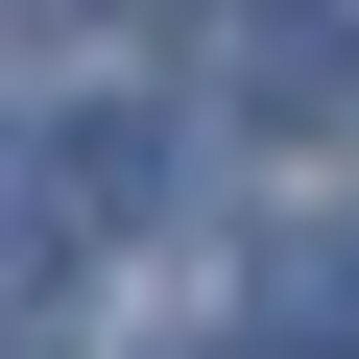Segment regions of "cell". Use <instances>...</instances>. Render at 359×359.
<instances>
[{"mask_svg": "<svg viewBox=\"0 0 359 359\" xmlns=\"http://www.w3.org/2000/svg\"><path fill=\"white\" fill-rule=\"evenodd\" d=\"M216 96H240L264 144H359V0H240Z\"/></svg>", "mask_w": 359, "mask_h": 359, "instance_id": "cell-1", "label": "cell"}, {"mask_svg": "<svg viewBox=\"0 0 359 359\" xmlns=\"http://www.w3.org/2000/svg\"><path fill=\"white\" fill-rule=\"evenodd\" d=\"M240 335H264V359H359V216L264 240V264H240Z\"/></svg>", "mask_w": 359, "mask_h": 359, "instance_id": "cell-2", "label": "cell"}]
</instances>
